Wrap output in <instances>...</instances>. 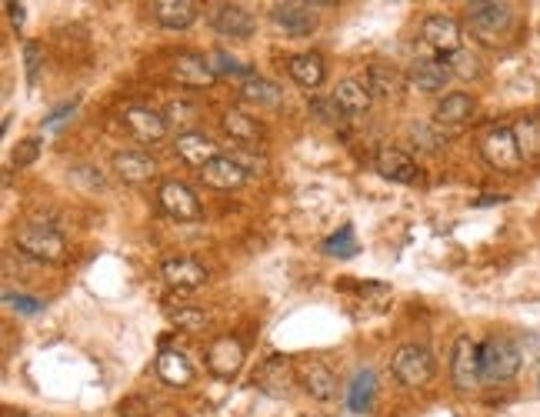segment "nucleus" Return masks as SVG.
I'll return each instance as SVG.
<instances>
[{"mask_svg":"<svg viewBox=\"0 0 540 417\" xmlns=\"http://www.w3.org/2000/svg\"><path fill=\"white\" fill-rule=\"evenodd\" d=\"M520 347L510 337H487L480 344V381L500 384L520 371Z\"/></svg>","mask_w":540,"mask_h":417,"instance_id":"f257e3e1","label":"nucleus"},{"mask_svg":"<svg viewBox=\"0 0 540 417\" xmlns=\"http://www.w3.org/2000/svg\"><path fill=\"white\" fill-rule=\"evenodd\" d=\"M17 247H20V254L34 257V261H50V264L64 261V251H67V244H64V237H60L57 227H50L44 221H30V224L20 227Z\"/></svg>","mask_w":540,"mask_h":417,"instance_id":"f03ea898","label":"nucleus"},{"mask_svg":"<svg viewBox=\"0 0 540 417\" xmlns=\"http://www.w3.org/2000/svg\"><path fill=\"white\" fill-rule=\"evenodd\" d=\"M390 374L404 387H424L434 377V354L424 344H404L397 347L394 361H390Z\"/></svg>","mask_w":540,"mask_h":417,"instance_id":"7ed1b4c3","label":"nucleus"},{"mask_svg":"<svg viewBox=\"0 0 540 417\" xmlns=\"http://www.w3.org/2000/svg\"><path fill=\"white\" fill-rule=\"evenodd\" d=\"M467 21H470V31H474L480 41L494 44L510 31V24H514V7H510V4H494V0H484V4H467Z\"/></svg>","mask_w":540,"mask_h":417,"instance_id":"20e7f679","label":"nucleus"},{"mask_svg":"<svg viewBox=\"0 0 540 417\" xmlns=\"http://www.w3.org/2000/svg\"><path fill=\"white\" fill-rule=\"evenodd\" d=\"M480 154H484V161L490 167H497V171H517L520 161H524V151H520V144H517L514 127H507V124L490 127L484 134V141H480Z\"/></svg>","mask_w":540,"mask_h":417,"instance_id":"39448f33","label":"nucleus"},{"mask_svg":"<svg viewBox=\"0 0 540 417\" xmlns=\"http://www.w3.org/2000/svg\"><path fill=\"white\" fill-rule=\"evenodd\" d=\"M450 377H454L457 391H470L480 384V344L460 334L454 341V357H450Z\"/></svg>","mask_w":540,"mask_h":417,"instance_id":"423d86ee","label":"nucleus"},{"mask_svg":"<svg viewBox=\"0 0 540 417\" xmlns=\"http://www.w3.org/2000/svg\"><path fill=\"white\" fill-rule=\"evenodd\" d=\"M270 21L290 37H310L317 31L314 4H300V0H284V4L270 7Z\"/></svg>","mask_w":540,"mask_h":417,"instance_id":"0eeeda50","label":"nucleus"},{"mask_svg":"<svg viewBox=\"0 0 540 417\" xmlns=\"http://www.w3.org/2000/svg\"><path fill=\"white\" fill-rule=\"evenodd\" d=\"M210 24L217 34L234 37V41H247L254 34V17L240 4H214L210 7Z\"/></svg>","mask_w":540,"mask_h":417,"instance_id":"6e6552de","label":"nucleus"},{"mask_svg":"<svg viewBox=\"0 0 540 417\" xmlns=\"http://www.w3.org/2000/svg\"><path fill=\"white\" fill-rule=\"evenodd\" d=\"M207 367H210V374H217V377H234L240 367H244V344L237 341V337H217L214 344L207 347Z\"/></svg>","mask_w":540,"mask_h":417,"instance_id":"1a4fd4ad","label":"nucleus"},{"mask_svg":"<svg viewBox=\"0 0 540 417\" xmlns=\"http://www.w3.org/2000/svg\"><path fill=\"white\" fill-rule=\"evenodd\" d=\"M160 207L174 217V221H197L200 217V201L194 197V191H190L187 184L180 181H167L160 184Z\"/></svg>","mask_w":540,"mask_h":417,"instance_id":"9d476101","label":"nucleus"},{"mask_svg":"<svg viewBox=\"0 0 540 417\" xmlns=\"http://www.w3.org/2000/svg\"><path fill=\"white\" fill-rule=\"evenodd\" d=\"M170 77L180 84V87H210L217 81V71L214 64H207L200 54H177L174 64H170Z\"/></svg>","mask_w":540,"mask_h":417,"instance_id":"9b49d317","label":"nucleus"},{"mask_svg":"<svg viewBox=\"0 0 540 417\" xmlns=\"http://www.w3.org/2000/svg\"><path fill=\"white\" fill-rule=\"evenodd\" d=\"M124 124H127V131L134 134L137 141H144V144L160 141V137L167 134V117L150 111V107H127Z\"/></svg>","mask_w":540,"mask_h":417,"instance_id":"f8f14e48","label":"nucleus"},{"mask_svg":"<svg viewBox=\"0 0 540 417\" xmlns=\"http://www.w3.org/2000/svg\"><path fill=\"white\" fill-rule=\"evenodd\" d=\"M200 177H204L207 187H214V191H234V187H240L247 181V171L237 164V157H214L204 171H200Z\"/></svg>","mask_w":540,"mask_h":417,"instance_id":"ddd939ff","label":"nucleus"},{"mask_svg":"<svg viewBox=\"0 0 540 417\" xmlns=\"http://www.w3.org/2000/svg\"><path fill=\"white\" fill-rule=\"evenodd\" d=\"M424 41L434 47L440 54H454L460 51V24L454 17H444V14H434L424 21Z\"/></svg>","mask_w":540,"mask_h":417,"instance_id":"4468645a","label":"nucleus"},{"mask_svg":"<svg viewBox=\"0 0 540 417\" xmlns=\"http://www.w3.org/2000/svg\"><path fill=\"white\" fill-rule=\"evenodd\" d=\"M374 167L387 177V181H397V184H414L420 177L417 164L410 161L404 151H397V147H380L374 157Z\"/></svg>","mask_w":540,"mask_h":417,"instance_id":"2eb2a0df","label":"nucleus"},{"mask_svg":"<svg viewBox=\"0 0 540 417\" xmlns=\"http://www.w3.org/2000/svg\"><path fill=\"white\" fill-rule=\"evenodd\" d=\"M407 81L414 84V91L420 94H440L450 81V71L440 61H427V57H417L407 71Z\"/></svg>","mask_w":540,"mask_h":417,"instance_id":"dca6fc26","label":"nucleus"},{"mask_svg":"<svg viewBox=\"0 0 540 417\" xmlns=\"http://www.w3.org/2000/svg\"><path fill=\"white\" fill-rule=\"evenodd\" d=\"M174 151H177V157L184 164H190V167H200V171H204V167L214 161V157H220L217 154V144L210 141L207 134H180L177 137V144H174Z\"/></svg>","mask_w":540,"mask_h":417,"instance_id":"f3484780","label":"nucleus"},{"mask_svg":"<svg viewBox=\"0 0 540 417\" xmlns=\"http://www.w3.org/2000/svg\"><path fill=\"white\" fill-rule=\"evenodd\" d=\"M150 11H154L160 27H170V31H184V27H190V24L197 21L200 4H194V0H157Z\"/></svg>","mask_w":540,"mask_h":417,"instance_id":"a211bd4d","label":"nucleus"},{"mask_svg":"<svg viewBox=\"0 0 540 417\" xmlns=\"http://www.w3.org/2000/svg\"><path fill=\"white\" fill-rule=\"evenodd\" d=\"M160 274H164V281L170 287H177V291H194V287H200L207 281V271L204 264L190 261V257H177V261H167L164 267H160Z\"/></svg>","mask_w":540,"mask_h":417,"instance_id":"6ab92c4d","label":"nucleus"},{"mask_svg":"<svg viewBox=\"0 0 540 417\" xmlns=\"http://www.w3.org/2000/svg\"><path fill=\"white\" fill-rule=\"evenodd\" d=\"M300 384H304V391L314 397V401H330V397L337 394V377L320 361L300 364Z\"/></svg>","mask_w":540,"mask_h":417,"instance_id":"aec40b11","label":"nucleus"},{"mask_svg":"<svg viewBox=\"0 0 540 417\" xmlns=\"http://www.w3.org/2000/svg\"><path fill=\"white\" fill-rule=\"evenodd\" d=\"M114 171H117L120 181L144 184V181H154V177H157V164H154V157H147V154L124 151V154L114 157Z\"/></svg>","mask_w":540,"mask_h":417,"instance_id":"412c9836","label":"nucleus"},{"mask_svg":"<svg viewBox=\"0 0 540 417\" xmlns=\"http://www.w3.org/2000/svg\"><path fill=\"white\" fill-rule=\"evenodd\" d=\"M290 374H294V367H290V361L287 357H267L264 361V367L257 371V387L264 394H274V397H280V394H287L290 391Z\"/></svg>","mask_w":540,"mask_h":417,"instance_id":"4be33fe9","label":"nucleus"},{"mask_svg":"<svg viewBox=\"0 0 540 417\" xmlns=\"http://www.w3.org/2000/svg\"><path fill=\"white\" fill-rule=\"evenodd\" d=\"M330 101L337 104L340 117H364L370 107V91H367V84H360V81H344V84H337V91Z\"/></svg>","mask_w":540,"mask_h":417,"instance_id":"5701e85b","label":"nucleus"},{"mask_svg":"<svg viewBox=\"0 0 540 417\" xmlns=\"http://www.w3.org/2000/svg\"><path fill=\"white\" fill-rule=\"evenodd\" d=\"M367 91L384 97V101H394V97H400V91H404V77H400L397 67H390V64H370Z\"/></svg>","mask_w":540,"mask_h":417,"instance_id":"b1692460","label":"nucleus"},{"mask_svg":"<svg viewBox=\"0 0 540 417\" xmlns=\"http://www.w3.org/2000/svg\"><path fill=\"white\" fill-rule=\"evenodd\" d=\"M287 71L300 87H307V91L324 84V61H320L317 54H294L287 61Z\"/></svg>","mask_w":540,"mask_h":417,"instance_id":"393cba45","label":"nucleus"},{"mask_svg":"<svg viewBox=\"0 0 540 417\" xmlns=\"http://www.w3.org/2000/svg\"><path fill=\"white\" fill-rule=\"evenodd\" d=\"M157 374H160V381L170 387H184V384H190V377H194V367H190V361L180 351H160Z\"/></svg>","mask_w":540,"mask_h":417,"instance_id":"a878e982","label":"nucleus"},{"mask_svg":"<svg viewBox=\"0 0 540 417\" xmlns=\"http://www.w3.org/2000/svg\"><path fill=\"white\" fill-rule=\"evenodd\" d=\"M224 131L230 134V141H237L240 147H257L264 131L254 117H247L244 111H227L224 114Z\"/></svg>","mask_w":540,"mask_h":417,"instance_id":"bb28decb","label":"nucleus"},{"mask_svg":"<svg viewBox=\"0 0 540 417\" xmlns=\"http://www.w3.org/2000/svg\"><path fill=\"white\" fill-rule=\"evenodd\" d=\"M474 101H470L467 94H447L444 101L437 104V111H434V121L437 124H450V127H457V124H467L470 117H474Z\"/></svg>","mask_w":540,"mask_h":417,"instance_id":"cd10ccee","label":"nucleus"},{"mask_svg":"<svg viewBox=\"0 0 540 417\" xmlns=\"http://www.w3.org/2000/svg\"><path fill=\"white\" fill-rule=\"evenodd\" d=\"M240 97H244L247 104H257V107H277L284 101V91H280L277 84L264 81V77H250V81L240 87Z\"/></svg>","mask_w":540,"mask_h":417,"instance_id":"c85d7f7f","label":"nucleus"},{"mask_svg":"<svg viewBox=\"0 0 540 417\" xmlns=\"http://www.w3.org/2000/svg\"><path fill=\"white\" fill-rule=\"evenodd\" d=\"M374 371H357L354 381H350V411L364 414L370 411V401H374Z\"/></svg>","mask_w":540,"mask_h":417,"instance_id":"c756f323","label":"nucleus"},{"mask_svg":"<svg viewBox=\"0 0 540 417\" xmlns=\"http://www.w3.org/2000/svg\"><path fill=\"white\" fill-rule=\"evenodd\" d=\"M320 251L330 254V257H354L357 254V237H354V227L344 224L337 234H330L324 244H320Z\"/></svg>","mask_w":540,"mask_h":417,"instance_id":"7c9ffc66","label":"nucleus"},{"mask_svg":"<svg viewBox=\"0 0 540 417\" xmlns=\"http://www.w3.org/2000/svg\"><path fill=\"white\" fill-rule=\"evenodd\" d=\"M514 134H517V144H520V151H524V157H540V121L537 117L520 121L514 127Z\"/></svg>","mask_w":540,"mask_h":417,"instance_id":"2f4dec72","label":"nucleus"},{"mask_svg":"<svg viewBox=\"0 0 540 417\" xmlns=\"http://www.w3.org/2000/svg\"><path fill=\"white\" fill-rule=\"evenodd\" d=\"M444 67L450 74H457V77H477L480 74V61L470 51H464V47H460V51H454V54H447L444 57Z\"/></svg>","mask_w":540,"mask_h":417,"instance_id":"473e14b6","label":"nucleus"},{"mask_svg":"<svg viewBox=\"0 0 540 417\" xmlns=\"http://www.w3.org/2000/svg\"><path fill=\"white\" fill-rule=\"evenodd\" d=\"M170 321H174L180 331H204L210 317L204 311H197V307H177V311H170Z\"/></svg>","mask_w":540,"mask_h":417,"instance_id":"72a5a7b5","label":"nucleus"},{"mask_svg":"<svg viewBox=\"0 0 540 417\" xmlns=\"http://www.w3.org/2000/svg\"><path fill=\"white\" fill-rule=\"evenodd\" d=\"M40 64H44V51H40V44H24V71H27V84L34 87L37 84V74H40Z\"/></svg>","mask_w":540,"mask_h":417,"instance_id":"f704fd0d","label":"nucleus"},{"mask_svg":"<svg viewBox=\"0 0 540 417\" xmlns=\"http://www.w3.org/2000/svg\"><path fill=\"white\" fill-rule=\"evenodd\" d=\"M214 71L217 74H227V77H254V71H250L247 64H240V61H234V57H227L224 51H217L214 54Z\"/></svg>","mask_w":540,"mask_h":417,"instance_id":"c9c22d12","label":"nucleus"},{"mask_svg":"<svg viewBox=\"0 0 540 417\" xmlns=\"http://www.w3.org/2000/svg\"><path fill=\"white\" fill-rule=\"evenodd\" d=\"M410 137H414V144H417V147H424V151H437L440 144H447V137H440L437 131H430L427 124L410 127Z\"/></svg>","mask_w":540,"mask_h":417,"instance_id":"e433bc0d","label":"nucleus"},{"mask_svg":"<svg viewBox=\"0 0 540 417\" xmlns=\"http://www.w3.org/2000/svg\"><path fill=\"white\" fill-rule=\"evenodd\" d=\"M167 124H180V127H187V124H194L197 121V111L190 104H184V101H174L167 107Z\"/></svg>","mask_w":540,"mask_h":417,"instance_id":"4c0bfd02","label":"nucleus"},{"mask_svg":"<svg viewBox=\"0 0 540 417\" xmlns=\"http://www.w3.org/2000/svg\"><path fill=\"white\" fill-rule=\"evenodd\" d=\"M37 154H40V144L30 137V141H20V147L14 151V167H27V164H34L37 161Z\"/></svg>","mask_w":540,"mask_h":417,"instance_id":"58836bf2","label":"nucleus"},{"mask_svg":"<svg viewBox=\"0 0 540 417\" xmlns=\"http://www.w3.org/2000/svg\"><path fill=\"white\" fill-rule=\"evenodd\" d=\"M4 301L14 307V311H24V314H37L40 311V301H34V297H24V294H4Z\"/></svg>","mask_w":540,"mask_h":417,"instance_id":"ea45409f","label":"nucleus"},{"mask_svg":"<svg viewBox=\"0 0 540 417\" xmlns=\"http://www.w3.org/2000/svg\"><path fill=\"white\" fill-rule=\"evenodd\" d=\"M310 114H317L320 121H334L340 111H337L334 101H330V104H327V101H314V104H310Z\"/></svg>","mask_w":540,"mask_h":417,"instance_id":"a19ab883","label":"nucleus"},{"mask_svg":"<svg viewBox=\"0 0 540 417\" xmlns=\"http://www.w3.org/2000/svg\"><path fill=\"white\" fill-rule=\"evenodd\" d=\"M4 11H7L10 24H14V27L24 24V4H4Z\"/></svg>","mask_w":540,"mask_h":417,"instance_id":"79ce46f5","label":"nucleus"},{"mask_svg":"<svg viewBox=\"0 0 540 417\" xmlns=\"http://www.w3.org/2000/svg\"><path fill=\"white\" fill-rule=\"evenodd\" d=\"M67 114H74V104H70V107H60V111H54V117H50V121H47V127H57L60 121H67Z\"/></svg>","mask_w":540,"mask_h":417,"instance_id":"37998d69","label":"nucleus"},{"mask_svg":"<svg viewBox=\"0 0 540 417\" xmlns=\"http://www.w3.org/2000/svg\"><path fill=\"white\" fill-rule=\"evenodd\" d=\"M537 384H540V377H537Z\"/></svg>","mask_w":540,"mask_h":417,"instance_id":"c03bdc74","label":"nucleus"},{"mask_svg":"<svg viewBox=\"0 0 540 417\" xmlns=\"http://www.w3.org/2000/svg\"><path fill=\"white\" fill-rule=\"evenodd\" d=\"M24 417H27V414H24Z\"/></svg>","mask_w":540,"mask_h":417,"instance_id":"a18cd8bd","label":"nucleus"}]
</instances>
